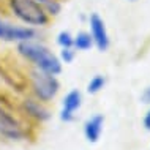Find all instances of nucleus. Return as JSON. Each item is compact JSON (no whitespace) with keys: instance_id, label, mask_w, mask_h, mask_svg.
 <instances>
[{"instance_id":"nucleus-1","label":"nucleus","mask_w":150,"mask_h":150,"mask_svg":"<svg viewBox=\"0 0 150 150\" xmlns=\"http://www.w3.org/2000/svg\"><path fill=\"white\" fill-rule=\"evenodd\" d=\"M18 54L22 55L25 60L32 62L36 67V70L43 73H47V74H52V76H57L62 73L60 59L40 43H35L32 40L18 43Z\"/></svg>"},{"instance_id":"nucleus-2","label":"nucleus","mask_w":150,"mask_h":150,"mask_svg":"<svg viewBox=\"0 0 150 150\" xmlns=\"http://www.w3.org/2000/svg\"><path fill=\"white\" fill-rule=\"evenodd\" d=\"M10 8L16 18L27 25L43 27L49 22V16L36 0H10Z\"/></svg>"},{"instance_id":"nucleus-3","label":"nucleus","mask_w":150,"mask_h":150,"mask_svg":"<svg viewBox=\"0 0 150 150\" xmlns=\"http://www.w3.org/2000/svg\"><path fill=\"white\" fill-rule=\"evenodd\" d=\"M30 84L35 96L43 103H49L52 98H55V95H57L60 88V84L55 76L43 73L40 70H35L30 73Z\"/></svg>"},{"instance_id":"nucleus-4","label":"nucleus","mask_w":150,"mask_h":150,"mask_svg":"<svg viewBox=\"0 0 150 150\" xmlns=\"http://www.w3.org/2000/svg\"><path fill=\"white\" fill-rule=\"evenodd\" d=\"M0 134L13 141H21L25 137V129L16 117L0 103Z\"/></svg>"},{"instance_id":"nucleus-5","label":"nucleus","mask_w":150,"mask_h":150,"mask_svg":"<svg viewBox=\"0 0 150 150\" xmlns=\"http://www.w3.org/2000/svg\"><path fill=\"white\" fill-rule=\"evenodd\" d=\"M35 36H36V32L32 27L13 25L11 22L0 19V41L21 43V41H27V40H33Z\"/></svg>"},{"instance_id":"nucleus-6","label":"nucleus","mask_w":150,"mask_h":150,"mask_svg":"<svg viewBox=\"0 0 150 150\" xmlns=\"http://www.w3.org/2000/svg\"><path fill=\"white\" fill-rule=\"evenodd\" d=\"M88 25H90V36L93 40V46L96 47L98 51L104 52L108 51L109 47V33H108V29H106V24H104L103 18H100V14L93 13L88 19Z\"/></svg>"},{"instance_id":"nucleus-7","label":"nucleus","mask_w":150,"mask_h":150,"mask_svg":"<svg viewBox=\"0 0 150 150\" xmlns=\"http://www.w3.org/2000/svg\"><path fill=\"white\" fill-rule=\"evenodd\" d=\"M81 104H82V95L78 88H73L65 95L62 101V111H60V120L65 123H70L74 120L76 112L79 111Z\"/></svg>"},{"instance_id":"nucleus-8","label":"nucleus","mask_w":150,"mask_h":150,"mask_svg":"<svg viewBox=\"0 0 150 150\" xmlns=\"http://www.w3.org/2000/svg\"><path fill=\"white\" fill-rule=\"evenodd\" d=\"M22 108L25 111L27 115H30L32 119L38 120V122H46L51 119V111L43 104V101L33 100V98H27L22 101Z\"/></svg>"},{"instance_id":"nucleus-9","label":"nucleus","mask_w":150,"mask_h":150,"mask_svg":"<svg viewBox=\"0 0 150 150\" xmlns=\"http://www.w3.org/2000/svg\"><path fill=\"white\" fill-rule=\"evenodd\" d=\"M103 125H104V117L103 114H95L84 123V136L88 142L95 144L98 142L103 133Z\"/></svg>"},{"instance_id":"nucleus-10","label":"nucleus","mask_w":150,"mask_h":150,"mask_svg":"<svg viewBox=\"0 0 150 150\" xmlns=\"http://www.w3.org/2000/svg\"><path fill=\"white\" fill-rule=\"evenodd\" d=\"M93 46V40L88 32H79L76 36H73V47L76 51H88Z\"/></svg>"},{"instance_id":"nucleus-11","label":"nucleus","mask_w":150,"mask_h":150,"mask_svg":"<svg viewBox=\"0 0 150 150\" xmlns=\"http://www.w3.org/2000/svg\"><path fill=\"white\" fill-rule=\"evenodd\" d=\"M40 3V6L46 11V14L49 16H59L62 11V3L60 0H36Z\"/></svg>"},{"instance_id":"nucleus-12","label":"nucleus","mask_w":150,"mask_h":150,"mask_svg":"<svg viewBox=\"0 0 150 150\" xmlns=\"http://www.w3.org/2000/svg\"><path fill=\"white\" fill-rule=\"evenodd\" d=\"M104 86H106V78H104V76H101V74H95L90 81H88L87 92L90 93V95H96L98 92L103 90Z\"/></svg>"},{"instance_id":"nucleus-13","label":"nucleus","mask_w":150,"mask_h":150,"mask_svg":"<svg viewBox=\"0 0 150 150\" xmlns=\"http://www.w3.org/2000/svg\"><path fill=\"white\" fill-rule=\"evenodd\" d=\"M57 44L60 47H73V35L68 30H62L57 35Z\"/></svg>"},{"instance_id":"nucleus-14","label":"nucleus","mask_w":150,"mask_h":150,"mask_svg":"<svg viewBox=\"0 0 150 150\" xmlns=\"http://www.w3.org/2000/svg\"><path fill=\"white\" fill-rule=\"evenodd\" d=\"M76 57V49L74 47H62L60 51V62L65 63H71Z\"/></svg>"},{"instance_id":"nucleus-15","label":"nucleus","mask_w":150,"mask_h":150,"mask_svg":"<svg viewBox=\"0 0 150 150\" xmlns=\"http://www.w3.org/2000/svg\"><path fill=\"white\" fill-rule=\"evenodd\" d=\"M141 101L145 103V104H150V86H147L144 88L142 95H141Z\"/></svg>"},{"instance_id":"nucleus-16","label":"nucleus","mask_w":150,"mask_h":150,"mask_svg":"<svg viewBox=\"0 0 150 150\" xmlns=\"http://www.w3.org/2000/svg\"><path fill=\"white\" fill-rule=\"evenodd\" d=\"M144 127H145L147 131H150V109L147 111V114H145V117H144Z\"/></svg>"},{"instance_id":"nucleus-17","label":"nucleus","mask_w":150,"mask_h":150,"mask_svg":"<svg viewBox=\"0 0 150 150\" xmlns=\"http://www.w3.org/2000/svg\"><path fill=\"white\" fill-rule=\"evenodd\" d=\"M129 2H134V0H129Z\"/></svg>"}]
</instances>
